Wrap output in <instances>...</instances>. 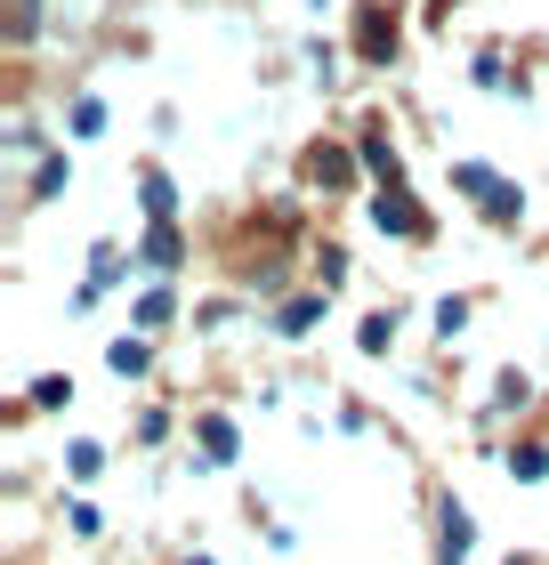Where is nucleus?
<instances>
[{
	"label": "nucleus",
	"instance_id": "a211bd4d",
	"mask_svg": "<svg viewBox=\"0 0 549 565\" xmlns=\"http://www.w3.org/2000/svg\"><path fill=\"white\" fill-rule=\"evenodd\" d=\"M461 323H468V299H444V307H436V331H444V340H453Z\"/></svg>",
	"mask_w": 549,
	"mask_h": 565
},
{
	"label": "nucleus",
	"instance_id": "20e7f679",
	"mask_svg": "<svg viewBox=\"0 0 549 565\" xmlns=\"http://www.w3.org/2000/svg\"><path fill=\"white\" fill-rule=\"evenodd\" d=\"M468 542H477V525H468L461 501L436 509V565H468Z\"/></svg>",
	"mask_w": 549,
	"mask_h": 565
},
{
	"label": "nucleus",
	"instance_id": "aec40b11",
	"mask_svg": "<svg viewBox=\"0 0 549 565\" xmlns=\"http://www.w3.org/2000/svg\"><path fill=\"white\" fill-rule=\"evenodd\" d=\"M33 17H41V0H17V41L33 33Z\"/></svg>",
	"mask_w": 549,
	"mask_h": 565
},
{
	"label": "nucleus",
	"instance_id": "39448f33",
	"mask_svg": "<svg viewBox=\"0 0 549 565\" xmlns=\"http://www.w3.org/2000/svg\"><path fill=\"white\" fill-rule=\"evenodd\" d=\"M316 323H324V291H299V299L275 307V331H283V340H299V331H316Z\"/></svg>",
	"mask_w": 549,
	"mask_h": 565
},
{
	"label": "nucleus",
	"instance_id": "9d476101",
	"mask_svg": "<svg viewBox=\"0 0 549 565\" xmlns=\"http://www.w3.org/2000/svg\"><path fill=\"white\" fill-rule=\"evenodd\" d=\"M178 226H146V267H178Z\"/></svg>",
	"mask_w": 549,
	"mask_h": 565
},
{
	"label": "nucleus",
	"instance_id": "9b49d317",
	"mask_svg": "<svg viewBox=\"0 0 549 565\" xmlns=\"http://www.w3.org/2000/svg\"><path fill=\"white\" fill-rule=\"evenodd\" d=\"M453 186H461L468 202H485L493 186H502V170H485V162H461V170H453Z\"/></svg>",
	"mask_w": 549,
	"mask_h": 565
},
{
	"label": "nucleus",
	"instance_id": "ddd939ff",
	"mask_svg": "<svg viewBox=\"0 0 549 565\" xmlns=\"http://www.w3.org/2000/svg\"><path fill=\"white\" fill-rule=\"evenodd\" d=\"M509 477H549V445H509Z\"/></svg>",
	"mask_w": 549,
	"mask_h": 565
},
{
	"label": "nucleus",
	"instance_id": "412c9836",
	"mask_svg": "<svg viewBox=\"0 0 549 565\" xmlns=\"http://www.w3.org/2000/svg\"><path fill=\"white\" fill-rule=\"evenodd\" d=\"M187 565H211V557H187Z\"/></svg>",
	"mask_w": 549,
	"mask_h": 565
},
{
	"label": "nucleus",
	"instance_id": "1a4fd4ad",
	"mask_svg": "<svg viewBox=\"0 0 549 565\" xmlns=\"http://www.w3.org/2000/svg\"><path fill=\"white\" fill-rule=\"evenodd\" d=\"M106 364H114L122 380H146V364H154V348H146V340H114V355H106Z\"/></svg>",
	"mask_w": 549,
	"mask_h": 565
},
{
	"label": "nucleus",
	"instance_id": "f257e3e1",
	"mask_svg": "<svg viewBox=\"0 0 549 565\" xmlns=\"http://www.w3.org/2000/svg\"><path fill=\"white\" fill-rule=\"evenodd\" d=\"M372 226H380V235L421 243V235H429V211L412 202V186H380V202H372Z\"/></svg>",
	"mask_w": 549,
	"mask_h": 565
},
{
	"label": "nucleus",
	"instance_id": "4be33fe9",
	"mask_svg": "<svg viewBox=\"0 0 549 565\" xmlns=\"http://www.w3.org/2000/svg\"><path fill=\"white\" fill-rule=\"evenodd\" d=\"M509 565H534V557H509Z\"/></svg>",
	"mask_w": 549,
	"mask_h": 565
},
{
	"label": "nucleus",
	"instance_id": "6e6552de",
	"mask_svg": "<svg viewBox=\"0 0 549 565\" xmlns=\"http://www.w3.org/2000/svg\"><path fill=\"white\" fill-rule=\"evenodd\" d=\"M477 211H485L493 226H509V218H526V194H517V186H509V178H502V186H493V194L477 202Z\"/></svg>",
	"mask_w": 549,
	"mask_h": 565
},
{
	"label": "nucleus",
	"instance_id": "dca6fc26",
	"mask_svg": "<svg viewBox=\"0 0 549 565\" xmlns=\"http://www.w3.org/2000/svg\"><path fill=\"white\" fill-rule=\"evenodd\" d=\"M65 178H73V162H65V153H49V162H41V178H33V194L49 202V194H57V186H65Z\"/></svg>",
	"mask_w": 549,
	"mask_h": 565
},
{
	"label": "nucleus",
	"instance_id": "0eeeda50",
	"mask_svg": "<svg viewBox=\"0 0 549 565\" xmlns=\"http://www.w3.org/2000/svg\"><path fill=\"white\" fill-rule=\"evenodd\" d=\"M363 162H372V178H380V186H404V153L388 146L380 130H363Z\"/></svg>",
	"mask_w": 549,
	"mask_h": 565
},
{
	"label": "nucleus",
	"instance_id": "f03ea898",
	"mask_svg": "<svg viewBox=\"0 0 549 565\" xmlns=\"http://www.w3.org/2000/svg\"><path fill=\"white\" fill-rule=\"evenodd\" d=\"M356 57H372V65L397 57V17H388L380 0H363V9H356Z\"/></svg>",
	"mask_w": 549,
	"mask_h": 565
},
{
	"label": "nucleus",
	"instance_id": "4468645a",
	"mask_svg": "<svg viewBox=\"0 0 549 565\" xmlns=\"http://www.w3.org/2000/svg\"><path fill=\"white\" fill-rule=\"evenodd\" d=\"M356 340H363V355H388V340H397V307H388V316H363Z\"/></svg>",
	"mask_w": 549,
	"mask_h": 565
},
{
	"label": "nucleus",
	"instance_id": "f8f14e48",
	"mask_svg": "<svg viewBox=\"0 0 549 565\" xmlns=\"http://www.w3.org/2000/svg\"><path fill=\"white\" fill-rule=\"evenodd\" d=\"M170 316H178V299L162 291V282H154V291H138V323H146V331H162Z\"/></svg>",
	"mask_w": 549,
	"mask_h": 565
},
{
	"label": "nucleus",
	"instance_id": "423d86ee",
	"mask_svg": "<svg viewBox=\"0 0 549 565\" xmlns=\"http://www.w3.org/2000/svg\"><path fill=\"white\" fill-rule=\"evenodd\" d=\"M194 436H202V460H234V452H243V436H234V420H226V413H202V420H194Z\"/></svg>",
	"mask_w": 549,
	"mask_h": 565
},
{
	"label": "nucleus",
	"instance_id": "7ed1b4c3",
	"mask_svg": "<svg viewBox=\"0 0 549 565\" xmlns=\"http://www.w3.org/2000/svg\"><path fill=\"white\" fill-rule=\"evenodd\" d=\"M307 186H324V194H348L356 186V162H348V146H307Z\"/></svg>",
	"mask_w": 549,
	"mask_h": 565
},
{
	"label": "nucleus",
	"instance_id": "2eb2a0df",
	"mask_svg": "<svg viewBox=\"0 0 549 565\" xmlns=\"http://www.w3.org/2000/svg\"><path fill=\"white\" fill-rule=\"evenodd\" d=\"M146 211H154V226H170V211H178V186H170L162 170L146 178Z\"/></svg>",
	"mask_w": 549,
	"mask_h": 565
},
{
	"label": "nucleus",
	"instance_id": "f3484780",
	"mask_svg": "<svg viewBox=\"0 0 549 565\" xmlns=\"http://www.w3.org/2000/svg\"><path fill=\"white\" fill-rule=\"evenodd\" d=\"M73 130L97 138V130H106V106H97V97H82V106H73Z\"/></svg>",
	"mask_w": 549,
	"mask_h": 565
},
{
	"label": "nucleus",
	"instance_id": "6ab92c4d",
	"mask_svg": "<svg viewBox=\"0 0 549 565\" xmlns=\"http://www.w3.org/2000/svg\"><path fill=\"white\" fill-rule=\"evenodd\" d=\"M33 404H73V380H33Z\"/></svg>",
	"mask_w": 549,
	"mask_h": 565
}]
</instances>
